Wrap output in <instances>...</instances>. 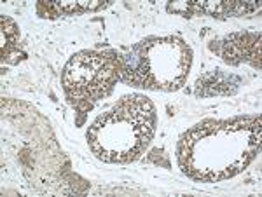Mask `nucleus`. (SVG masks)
Masks as SVG:
<instances>
[{
	"instance_id": "obj_1",
	"label": "nucleus",
	"mask_w": 262,
	"mask_h": 197,
	"mask_svg": "<svg viewBox=\"0 0 262 197\" xmlns=\"http://www.w3.org/2000/svg\"><path fill=\"white\" fill-rule=\"evenodd\" d=\"M260 150V117L205 120L180 138L179 166L187 177L221 182L250 164Z\"/></svg>"
},
{
	"instance_id": "obj_2",
	"label": "nucleus",
	"mask_w": 262,
	"mask_h": 197,
	"mask_svg": "<svg viewBox=\"0 0 262 197\" xmlns=\"http://www.w3.org/2000/svg\"><path fill=\"white\" fill-rule=\"evenodd\" d=\"M154 131V105L143 94H129L90 126L88 143L100 161L126 164L145 152Z\"/></svg>"
},
{
	"instance_id": "obj_3",
	"label": "nucleus",
	"mask_w": 262,
	"mask_h": 197,
	"mask_svg": "<svg viewBox=\"0 0 262 197\" xmlns=\"http://www.w3.org/2000/svg\"><path fill=\"white\" fill-rule=\"evenodd\" d=\"M191 65L192 49L180 37H149L119 56V79L145 89L179 91Z\"/></svg>"
},
{
	"instance_id": "obj_4",
	"label": "nucleus",
	"mask_w": 262,
	"mask_h": 197,
	"mask_svg": "<svg viewBox=\"0 0 262 197\" xmlns=\"http://www.w3.org/2000/svg\"><path fill=\"white\" fill-rule=\"evenodd\" d=\"M119 81V56L114 51H81L67 61L61 84L69 102L75 107L105 98Z\"/></svg>"
},
{
	"instance_id": "obj_5",
	"label": "nucleus",
	"mask_w": 262,
	"mask_h": 197,
	"mask_svg": "<svg viewBox=\"0 0 262 197\" xmlns=\"http://www.w3.org/2000/svg\"><path fill=\"white\" fill-rule=\"evenodd\" d=\"M210 47L232 65L252 61L253 66L260 68V33H236L217 44L212 42Z\"/></svg>"
}]
</instances>
